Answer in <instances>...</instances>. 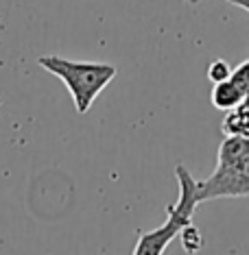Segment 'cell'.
Returning a JSON list of instances; mask_svg holds the SVG:
<instances>
[{
    "instance_id": "obj_1",
    "label": "cell",
    "mask_w": 249,
    "mask_h": 255,
    "mask_svg": "<svg viewBox=\"0 0 249 255\" xmlns=\"http://www.w3.org/2000/svg\"><path fill=\"white\" fill-rule=\"evenodd\" d=\"M37 63L61 79V83L68 88L72 96V103L79 114H85L96 101V96L112 83L116 77V66L112 63H101V61H74L66 57L57 55H44L39 57Z\"/></svg>"
},
{
    "instance_id": "obj_2",
    "label": "cell",
    "mask_w": 249,
    "mask_h": 255,
    "mask_svg": "<svg viewBox=\"0 0 249 255\" xmlns=\"http://www.w3.org/2000/svg\"><path fill=\"white\" fill-rule=\"evenodd\" d=\"M175 177L179 181V199L175 205H169L166 210L164 225L153 231L140 236L136 242L134 253L136 255H160L166 251V247L179 236L186 225L193 223V214L199 205V190H197V179L188 172L186 166L177 164L175 166Z\"/></svg>"
},
{
    "instance_id": "obj_3",
    "label": "cell",
    "mask_w": 249,
    "mask_h": 255,
    "mask_svg": "<svg viewBox=\"0 0 249 255\" xmlns=\"http://www.w3.org/2000/svg\"><path fill=\"white\" fill-rule=\"evenodd\" d=\"M197 190H199V203L249 196V155L232 164H217L210 177L197 181Z\"/></svg>"
},
{
    "instance_id": "obj_4",
    "label": "cell",
    "mask_w": 249,
    "mask_h": 255,
    "mask_svg": "<svg viewBox=\"0 0 249 255\" xmlns=\"http://www.w3.org/2000/svg\"><path fill=\"white\" fill-rule=\"evenodd\" d=\"M210 96H212V105L217 109H221V112H230V109L241 107L243 101H245V94H243L230 79L214 83Z\"/></svg>"
},
{
    "instance_id": "obj_5",
    "label": "cell",
    "mask_w": 249,
    "mask_h": 255,
    "mask_svg": "<svg viewBox=\"0 0 249 255\" xmlns=\"http://www.w3.org/2000/svg\"><path fill=\"white\" fill-rule=\"evenodd\" d=\"M249 155V137L243 135H225L217 153V164H232Z\"/></svg>"
},
{
    "instance_id": "obj_6",
    "label": "cell",
    "mask_w": 249,
    "mask_h": 255,
    "mask_svg": "<svg viewBox=\"0 0 249 255\" xmlns=\"http://www.w3.org/2000/svg\"><path fill=\"white\" fill-rule=\"evenodd\" d=\"M221 131H223V135H243V137H249V109H245V107L230 109L228 116L223 118Z\"/></svg>"
},
{
    "instance_id": "obj_7",
    "label": "cell",
    "mask_w": 249,
    "mask_h": 255,
    "mask_svg": "<svg viewBox=\"0 0 249 255\" xmlns=\"http://www.w3.org/2000/svg\"><path fill=\"white\" fill-rule=\"evenodd\" d=\"M179 240H182V247L186 253H197L201 247H204V238H201V231L195 227L193 223L186 225L182 231H179Z\"/></svg>"
},
{
    "instance_id": "obj_8",
    "label": "cell",
    "mask_w": 249,
    "mask_h": 255,
    "mask_svg": "<svg viewBox=\"0 0 249 255\" xmlns=\"http://www.w3.org/2000/svg\"><path fill=\"white\" fill-rule=\"evenodd\" d=\"M232 77V68L225 59H214L210 66H208V79L212 83H219V81H225Z\"/></svg>"
},
{
    "instance_id": "obj_9",
    "label": "cell",
    "mask_w": 249,
    "mask_h": 255,
    "mask_svg": "<svg viewBox=\"0 0 249 255\" xmlns=\"http://www.w3.org/2000/svg\"><path fill=\"white\" fill-rule=\"evenodd\" d=\"M230 81L243 92V94H247V92H249V59L243 61L241 66H236L234 70H232Z\"/></svg>"
},
{
    "instance_id": "obj_10",
    "label": "cell",
    "mask_w": 249,
    "mask_h": 255,
    "mask_svg": "<svg viewBox=\"0 0 249 255\" xmlns=\"http://www.w3.org/2000/svg\"><path fill=\"white\" fill-rule=\"evenodd\" d=\"M230 4H236V7H241V9H245L247 13H249V0H228Z\"/></svg>"
},
{
    "instance_id": "obj_11",
    "label": "cell",
    "mask_w": 249,
    "mask_h": 255,
    "mask_svg": "<svg viewBox=\"0 0 249 255\" xmlns=\"http://www.w3.org/2000/svg\"><path fill=\"white\" fill-rule=\"evenodd\" d=\"M241 107H245V109H249V92L245 94V101H243V105Z\"/></svg>"
}]
</instances>
